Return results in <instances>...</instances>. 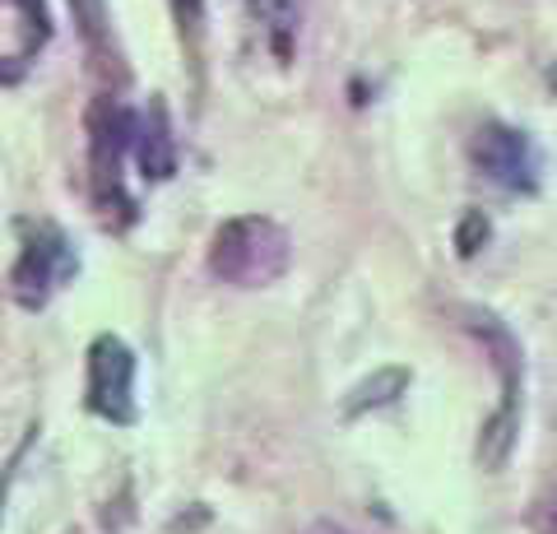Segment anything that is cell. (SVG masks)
<instances>
[{"instance_id": "cell-7", "label": "cell", "mask_w": 557, "mask_h": 534, "mask_svg": "<svg viewBox=\"0 0 557 534\" xmlns=\"http://www.w3.org/2000/svg\"><path fill=\"white\" fill-rule=\"evenodd\" d=\"M409 386V372L405 368H386V372H376L372 382H362L354 395H348V413H368V409H381V405H391L399 390Z\"/></svg>"}, {"instance_id": "cell-10", "label": "cell", "mask_w": 557, "mask_h": 534, "mask_svg": "<svg viewBox=\"0 0 557 534\" xmlns=\"http://www.w3.org/2000/svg\"><path fill=\"white\" fill-rule=\"evenodd\" d=\"M307 534H348V530H339V525H330V521H321V525H311Z\"/></svg>"}, {"instance_id": "cell-2", "label": "cell", "mask_w": 557, "mask_h": 534, "mask_svg": "<svg viewBox=\"0 0 557 534\" xmlns=\"http://www.w3.org/2000/svg\"><path fill=\"white\" fill-rule=\"evenodd\" d=\"M75 265H79V256L65 243V233L51 228V223H38V228L28 233L24 251H20V265H14V274H10L20 307H28V312L47 307V298L75 274Z\"/></svg>"}, {"instance_id": "cell-3", "label": "cell", "mask_w": 557, "mask_h": 534, "mask_svg": "<svg viewBox=\"0 0 557 534\" xmlns=\"http://www.w3.org/2000/svg\"><path fill=\"white\" fill-rule=\"evenodd\" d=\"M89 409L108 423H135V353L126 339L98 335L89 344Z\"/></svg>"}, {"instance_id": "cell-1", "label": "cell", "mask_w": 557, "mask_h": 534, "mask_svg": "<svg viewBox=\"0 0 557 534\" xmlns=\"http://www.w3.org/2000/svg\"><path fill=\"white\" fill-rule=\"evenodd\" d=\"M288 261H293L288 233L265 214L228 219L209 243V274L233 288H265L284 280Z\"/></svg>"}, {"instance_id": "cell-4", "label": "cell", "mask_w": 557, "mask_h": 534, "mask_svg": "<svg viewBox=\"0 0 557 534\" xmlns=\"http://www.w3.org/2000/svg\"><path fill=\"white\" fill-rule=\"evenodd\" d=\"M469 159L487 182L507 186V191H534L539 186V149L525 131L487 122L469 140Z\"/></svg>"}, {"instance_id": "cell-6", "label": "cell", "mask_w": 557, "mask_h": 534, "mask_svg": "<svg viewBox=\"0 0 557 534\" xmlns=\"http://www.w3.org/2000/svg\"><path fill=\"white\" fill-rule=\"evenodd\" d=\"M131 149L145 182H168L177 172V140H172V122L163 102H149L131 126Z\"/></svg>"}, {"instance_id": "cell-8", "label": "cell", "mask_w": 557, "mask_h": 534, "mask_svg": "<svg viewBox=\"0 0 557 534\" xmlns=\"http://www.w3.org/2000/svg\"><path fill=\"white\" fill-rule=\"evenodd\" d=\"M479 243H487V219L483 214H469L465 228H460V256H474Z\"/></svg>"}, {"instance_id": "cell-9", "label": "cell", "mask_w": 557, "mask_h": 534, "mask_svg": "<svg viewBox=\"0 0 557 534\" xmlns=\"http://www.w3.org/2000/svg\"><path fill=\"white\" fill-rule=\"evenodd\" d=\"M172 10H177L182 28H196V24H200V14H205V0H172Z\"/></svg>"}, {"instance_id": "cell-12", "label": "cell", "mask_w": 557, "mask_h": 534, "mask_svg": "<svg viewBox=\"0 0 557 534\" xmlns=\"http://www.w3.org/2000/svg\"><path fill=\"white\" fill-rule=\"evenodd\" d=\"M0 511H5V479H0Z\"/></svg>"}, {"instance_id": "cell-5", "label": "cell", "mask_w": 557, "mask_h": 534, "mask_svg": "<svg viewBox=\"0 0 557 534\" xmlns=\"http://www.w3.org/2000/svg\"><path fill=\"white\" fill-rule=\"evenodd\" d=\"M131 126H135V116L121 108V102L102 98L94 108V122H89L94 153H89V163H94V196H98L102 210H108L112 200L121 204V153L131 149Z\"/></svg>"}, {"instance_id": "cell-11", "label": "cell", "mask_w": 557, "mask_h": 534, "mask_svg": "<svg viewBox=\"0 0 557 534\" xmlns=\"http://www.w3.org/2000/svg\"><path fill=\"white\" fill-rule=\"evenodd\" d=\"M548 521H553V534H557V497H553V507H548Z\"/></svg>"}]
</instances>
